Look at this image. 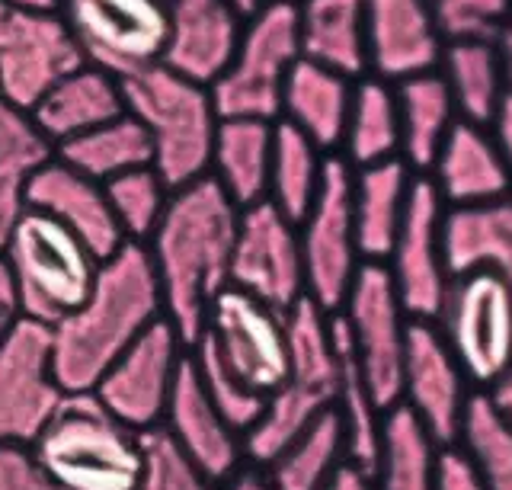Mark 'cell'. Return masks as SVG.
<instances>
[{
  "label": "cell",
  "instance_id": "6da1fadb",
  "mask_svg": "<svg viewBox=\"0 0 512 490\" xmlns=\"http://www.w3.org/2000/svg\"><path fill=\"white\" fill-rule=\"evenodd\" d=\"M240 209L224 189L202 177L173 189L167 209L148 237L164 318L192 346L205 330L208 308L231 286V254Z\"/></svg>",
  "mask_w": 512,
  "mask_h": 490
},
{
  "label": "cell",
  "instance_id": "7a4b0ae2",
  "mask_svg": "<svg viewBox=\"0 0 512 490\" xmlns=\"http://www.w3.org/2000/svg\"><path fill=\"white\" fill-rule=\"evenodd\" d=\"M164 318L148 247L125 241L96 273L87 302L52 327L55 375L68 394L93 391L106 369Z\"/></svg>",
  "mask_w": 512,
  "mask_h": 490
},
{
  "label": "cell",
  "instance_id": "3957f363",
  "mask_svg": "<svg viewBox=\"0 0 512 490\" xmlns=\"http://www.w3.org/2000/svg\"><path fill=\"white\" fill-rule=\"evenodd\" d=\"M29 449L55 490H138L144 471L141 433L112 417L93 391L64 394Z\"/></svg>",
  "mask_w": 512,
  "mask_h": 490
},
{
  "label": "cell",
  "instance_id": "277c9868",
  "mask_svg": "<svg viewBox=\"0 0 512 490\" xmlns=\"http://www.w3.org/2000/svg\"><path fill=\"white\" fill-rule=\"evenodd\" d=\"M125 113L135 116L154 148V170L170 189L208 177L218 135V109L212 90L154 65L122 81Z\"/></svg>",
  "mask_w": 512,
  "mask_h": 490
},
{
  "label": "cell",
  "instance_id": "5b68a950",
  "mask_svg": "<svg viewBox=\"0 0 512 490\" xmlns=\"http://www.w3.org/2000/svg\"><path fill=\"white\" fill-rule=\"evenodd\" d=\"M288 318V375L269 394L260 423L244 436V452L253 465L266 468L304 426L333 407L340 356H336L330 314L308 295L285 314Z\"/></svg>",
  "mask_w": 512,
  "mask_h": 490
},
{
  "label": "cell",
  "instance_id": "8992f818",
  "mask_svg": "<svg viewBox=\"0 0 512 490\" xmlns=\"http://www.w3.org/2000/svg\"><path fill=\"white\" fill-rule=\"evenodd\" d=\"M0 257L7 260L23 318L55 327L87 302L100 257L45 212L26 209L13 225Z\"/></svg>",
  "mask_w": 512,
  "mask_h": 490
},
{
  "label": "cell",
  "instance_id": "52a82bcc",
  "mask_svg": "<svg viewBox=\"0 0 512 490\" xmlns=\"http://www.w3.org/2000/svg\"><path fill=\"white\" fill-rule=\"evenodd\" d=\"M298 58V4L263 0V7L247 17L228 68L208 87L218 116L279 122L282 90Z\"/></svg>",
  "mask_w": 512,
  "mask_h": 490
},
{
  "label": "cell",
  "instance_id": "ba28073f",
  "mask_svg": "<svg viewBox=\"0 0 512 490\" xmlns=\"http://www.w3.org/2000/svg\"><path fill=\"white\" fill-rule=\"evenodd\" d=\"M445 346L477 391H493L512 362V282L477 270L452 276L439 318Z\"/></svg>",
  "mask_w": 512,
  "mask_h": 490
},
{
  "label": "cell",
  "instance_id": "9c48e42d",
  "mask_svg": "<svg viewBox=\"0 0 512 490\" xmlns=\"http://www.w3.org/2000/svg\"><path fill=\"white\" fill-rule=\"evenodd\" d=\"M375 404L388 414L400 404L410 314L400 305L384 263H362L356 282L336 311Z\"/></svg>",
  "mask_w": 512,
  "mask_h": 490
},
{
  "label": "cell",
  "instance_id": "30bf717a",
  "mask_svg": "<svg viewBox=\"0 0 512 490\" xmlns=\"http://www.w3.org/2000/svg\"><path fill=\"white\" fill-rule=\"evenodd\" d=\"M298 237L304 257V295L320 311L336 314L365 263L352 218V167L340 154L327 157L317 196L308 215L298 221Z\"/></svg>",
  "mask_w": 512,
  "mask_h": 490
},
{
  "label": "cell",
  "instance_id": "8fae6325",
  "mask_svg": "<svg viewBox=\"0 0 512 490\" xmlns=\"http://www.w3.org/2000/svg\"><path fill=\"white\" fill-rule=\"evenodd\" d=\"M55 10L87 65L116 74L119 81L164 61L167 0H55Z\"/></svg>",
  "mask_w": 512,
  "mask_h": 490
},
{
  "label": "cell",
  "instance_id": "7c38bea8",
  "mask_svg": "<svg viewBox=\"0 0 512 490\" xmlns=\"http://www.w3.org/2000/svg\"><path fill=\"white\" fill-rule=\"evenodd\" d=\"M228 372L250 391L269 398L288 375V318L234 286L208 308L202 337Z\"/></svg>",
  "mask_w": 512,
  "mask_h": 490
},
{
  "label": "cell",
  "instance_id": "4fadbf2b",
  "mask_svg": "<svg viewBox=\"0 0 512 490\" xmlns=\"http://www.w3.org/2000/svg\"><path fill=\"white\" fill-rule=\"evenodd\" d=\"M84 65L74 36L55 7L0 0V97L16 109L36 106L48 87Z\"/></svg>",
  "mask_w": 512,
  "mask_h": 490
},
{
  "label": "cell",
  "instance_id": "5bb4252c",
  "mask_svg": "<svg viewBox=\"0 0 512 490\" xmlns=\"http://www.w3.org/2000/svg\"><path fill=\"white\" fill-rule=\"evenodd\" d=\"M186 353L189 346L180 337V330L167 318H160L112 362L106 375L96 382L93 394L112 417L132 426L135 433L157 430L164 423Z\"/></svg>",
  "mask_w": 512,
  "mask_h": 490
},
{
  "label": "cell",
  "instance_id": "9a60e30c",
  "mask_svg": "<svg viewBox=\"0 0 512 490\" xmlns=\"http://www.w3.org/2000/svg\"><path fill=\"white\" fill-rule=\"evenodd\" d=\"M231 286L285 314L304 298L298 225L269 199L240 209L231 254Z\"/></svg>",
  "mask_w": 512,
  "mask_h": 490
},
{
  "label": "cell",
  "instance_id": "2e32d148",
  "mask_svg": "<svg viewBox=\"0 0 512 490\" xmlns=\"http://www.w3.org/2000/svg\"><path fill=\"white\" fill-rule=\"evenodd\" d=\"M64 394L52 359V327L23 318L0 343V446H32Z\"/></svg>",
  "mask_w": 512,
  "mask_h": 490
},
{
  "label": "cell",
  "instance_id": "e0dca14e",
  "mask_svg": "<svg viewBox=\"0 0 512 490\" xmlns=\"http://www.w3.org/2000/svg\"><path fill=\"white\" fill-rule=\"evenodd\" d=\"M442 215L445 205L426 177H416L410 189L407 215L400 221L388 266L394 292L410 321H436L445 292H448V266L442 250Z\"/></svg>",
  "mask_w": 512,
  "mask_h": 490
},
{
  "label": "cell",
  "instance_id": "ac0fdd59",
  "mask_svg": "<svg viewBox=\"0 0 512 490\" xmlns=\"http://www.w3.org/2000/svg\"><path fill=\"white\" fill-rule=\"evenodd\" d=\"M471 394L468 378L445 346L439 327L432 321H410L400 404L423 423V430L439 446L458 442Z\"/></svg>",
  "mask_w": 512,
  "mask_h": 490
},
{
  "label": "cell",
  "instance_id": "d6986e66",
  "mask_svg": "<svg viewBox=\"0 0 512 490\" xmlns=\"http://www.w3.org/2000/svg\"><path fill=\"white\" fill-rule=\"evenodd\" d=\"M445 39L426 0H365L368 74L384 84L436 71Z\"/></svg>",
  "mask_w": 512,
  "mask_h": 490
},
{
  "label": "cell",
  "instance_id": "ffe728a7",
  "mask_svg": "<svg viewBox=\"0 0 512 490\" xmlns=\"http://www.w3.org/2000/svg\"><path fill=\"white\" fill-rule=\"evenodd\" d=\"M176 449H180L192 465H196L208 481L221 484L224 478L244 465V436L218 414V407L208 401V394L199 382L192 359L186 353L183 369L176 375L164 423H160Z\"/></svg>",
  "mask_w": 512,
  "mask_h": 490
},
{
  "label": "cell",
  "instance_id": "44dd1931",
  "mask_svg": "<svg viewBox=\"0 0 512 490\" xmlns=\"http://www.w3.org/2000/svg\"><path fill=\"white\" fill-rule=\"evenodd\" d=\"M167 17L170 36L160 65L212 87L228 68L247 17L231 0H167Z\"/></svg>",
  "mask_w": 512,
  "mask_h": 490
},
{
  "label": "cell",
  "instance_id": "7402d4cb",
  "mask_svg": "<svg viewBox=\"0 0 512 490\" xmlns=\"http://www.w3.org/2000/svg\"><path fill=\"white\" fill-rule=\"evenodd\" d=\"M26 202L29 209L45 212L48 218H55L68 231H74L100 260L112 257L125 244L119 221L109 209L106 186L84 177V173L58 161V157L36 170Z\"/></svg>",
  "mask_w": 512,
  "mask_h": 490
},
{
  "label": "cell",
  "instance_id": "603a6c76",
  "mask_svg": "<svg viewBox=\"0 0 512 490\" xmlns=\"http://www.w3.org/2000/svg\"><path fill=\"white\" fill-rule=\"evenodd\" d=\"M426 180L439 193L445 209L493 202L512 193L506 164L490 129L464 119H458L445 135Z\"/></svg>",
  "mask_w": 512,
  "mask_h": 490
},
{
  "label": "cell",
  "instance_id": "cb8c5ba5",
  "mask_svg": "<svg viewBox=\"0 0 512 490\" xmlns=\"http://www.w3.org/2000/svg\"><path fill=\"white\" fill-rule=\"evenodd\" d=\"M29 116L36 129L52 141V148H58L96 125L125 116L122 81L84 61L71 74H64L55 87H48L45 97L29 109Z\"/></svg>",
  "mask_w": 512,
  "mask_h": 490
},
{
  "label": "cell",
  "instance_id": "d4e9b609",
  "mask_svg": "<svg viewBox=\"0 0 512 490\" xmlns=\"http://www.w3.org/2000/svg\"><path fill=\"white\" fill-rule=\"evenodd\" d=\"M442 250L448 276L487 270L512 282V193L493 202L445 209Z\"/></svg>",
  "mask_w": 512,
  "mask_h": 490
},
{
  "label": "cell",
  "instance_id": "484cf974",
  "mask_svg": "<svg viewBox=\"0 0 512 490\" xmlns=\"http://www.w3.org/2000/svg\"><path fill=\"white\" fill-rule=\"evenodd\" d=\"M352 87H356V81H349V77L298 58L282 90L279 119L314 141V148H320L327 157L340 154L352 106Z\"/></svg>",
  "mask_w": 512,
  "mask_h": 490
},
{
  "label": "cell",
  "instance_id": "4316f807",
  "mask_svg": "<svg viewBox=\"0 0 512 490\" xmlns=\"http://www.w3.org/2000/svg\"><path fill=\"white\" fill-rule=\"evenodd\" d=\"M416 177L420 173H413L400 157L352 170V218H356L359 254L365 263L388 260Z\"/></svg>",
  "mask_w": 512,
  "mask_h": 490
},
{
  "label": "cell",
  "instance_id": "83f0119b",
  "mask_svg": "<svg viewBox=\"0 0 512 490\" xmlns=\"http://www.w3.org/2000/svg\"><path fill=\"white\" fill-rule=\"evenodd\" d=\"M301 58L359 81L365 58V0H295Z\"/></svg>",
  "mask_w": 512,
  "mask_h": 490
},
{
  "label": "cell",
  "instance_id": "f1b7e54d",
  "mask_svg": "<svg viewBox=\"0 0 512 490\" xmlns=\"http://www.w3.org/2000/svg\"><path fill=\"white\" fill-rule=\"evenodd\" d=\"M272 132L276 122L263 119H221L215 148H212V177L224 196L237 209L266 199L269 189V164H272Z\"/></svg>",
  "mask_w": 512,
  "mask_h": 490
},
{
  "label": "cell",
  "instance_id": "f546056e",
  "mask_svg": "<svg viewBox=\"0 0 512 490\" xmlns=\"http://www.w3.org/2000/svg\"><path fill=\"white\" fill-rule=\"evenodd\" d=\"M400 113V161L426 177L445 135L458 122V109L439 71L416 74L394 84Z\"/></svg>",
  "mask_w": 512,
  "mask_h": 490
},
{
  "label": "cell",
  "instance_id": "4dcf8cb0",
  "mask_svg": "<svg viewBox=\"0 0 512 490\" xmlns=\"http://www.w3.org/2000/svg\"><path fill=\"white\" fill-rule=\"evenodd\" d=\"M55 157L48 141L26 109L0 100V250H4L13 225L29 209V183L36 170Z\"/></svg>",
  "mask_w": 512,
  "mask_h": 490
},
{
  "label": "cell",
  "instance_id": "1f68e13d",
  "mask_svg": "<svg viewBox=\"0 0 512 490\" xmlns=\"http://www.w3.org/2000/svg\"><path fill=\"white\" fill-rule=\"evenodd\" d=\"M458 109V119L490 125L496 109L506 100V77L493 39L445 42L439 68Z\"/></svg>",
  "mask_w": 512,
  "mask_h": 490
},
{
  "label": "cell",
  "instance_id": "d6a6232c",
  "mask_svg": "<svg viewBox=\"0 0 512 490\" xmlns=\"http://www.w3.org/2000/svg\"><path fill=\"white\" fill-rule=\"evenodd\" d=\"M340 157L352 170L400 157V113L394 84H384L372 74L356 81Z\"/></svg>",
  "mask_w": 512,
  "mask_h": 490
},
{
  "label": "cell",
  "instance_id": "836d02e7",
  "mask_svg": "<svg viewBox=\"0 0 512 490\" xmlns=\"http://www.w3.org/2000/svg\"><path fill=\"white\" fill-rule=\"evenodd\" d=\"M330 330L336 343V356H340V378H336V398L333 410L343 423L346 436V462L362 468L365 474H375L378 455H381V423L384 410L375 404L372 391L365 385V375L359 369L352 346L346 340V330L336 314H330Z\"/></svg>",
  "mask_w": 512,
  "mask_h": 490
},
{
  "label": "cell",
  "instance_id": "e575fe53",
  "mask_svg": "<svg viewBox=\"0 0 512 490\" xmlns=\"http://www.w3.org/2000/svg\"><path fill=\"white\" fill-rule=\"evenodd\" d=\"M55 157L96 183H109L119 173L138 167H154L151 138L144 132V125L128 113L64 141L55 148Z\"/></svg>",
  "mask_w": 512,
  "mask_h": 490
},
{
  "label": "cell",
  "instance_id": "d590c367",
  "mask_svg": "<svg viewBox=\"0 0 512 490\" xmlns=\"http://www.w3.org/2000/svg\"><path fill=\"white\" fill-rule=\"evenodd\" d=\"M346 465V436L336 410H324L263 468L276 490H324Z\"/></svg>",
  "mask_w": 512,
  "mask_h": 490
},
{
  "label": "cell",
  "instance_id": "8d00e7d4",
  "mask_svg": "<svg viewBox=\"0 0 512 490\" xmlns=\"http://www.w3.org/2000/svg\"><path fill=\"white\" fill-rule=\"evenodd\" d=\"M439 442L404 404L391 407L381 423V455L375 465V490H436Z\"/></svg>",
  "mask_w": 512,
  "mask_h": 490
},
{
  "label": "cell",
  "instance_id": "74e56055",
  "mask_svg": "<svg viewBox=\"0 0 512 490\" xmlns=\"http://www.w3.org/2000/svg\"><path fill=\"white\" fill-rule=\"evenodd\" d=\"M327 154L314 148V141L304 138L298 129H292L288 122H276L272 132V164H269V189L266 199L276 209L292 218L295 225L308 215L311 202L324 180Z\"/></svg>",
  "mask_w": 512,
  "mask_h": 490
},
{
  "label": "cell",
  "instance_id": "f35d334b",
  "mask_svg": "<svg viewBox=\"0 0 512 490\" xmlns=\"http://www.w3.org/2000/svg\"><path fill=\"white\" fill-rule=\"evenodd\" d=\"M458 442L474 458L487 490H512V420L487 391L471 394Z\"/></svg>",
  "mask_w": 512,
  "mask_h": 490
},
{
  "label": "cell",
  "instance_id": "ab89813d",
  "mask_svg": "<svg viewBox=\"0 0 512 490\" xmlns=\"http://www.w3.org/2000/svg\"><path fill=\"white\" fill-rule=\"evenodd\" d=\"M106 186L109 209L119 221V231L125 241L132 244H148V237L154 234L160 215L167 209V199L173 189L164 183V177L154 167H138L112 177Z\"/></svg>",
  "mask_w": 512,
  "mask_h": 490
},
{
  "label": "cell",
  "instance_id": "60d3db41",
  "mask_svg": "<svg viewBox=\"0 0 512 490\" xmlns=\"http://www.w3.org/2000/svg\"><path fill=\"white\" fill-rule=\"evenodd\" d=\"M189 359H192V369H196L199 382L208 394V401L218 407V414L228 420L240 436H247L253 426L260 423L269 398L250 391L244 382H237L205 340H196L189 346Z\"/></svg>",
  "mask_w": 512,
  "mask_h": 490
},
{
  "label": "cell",
  "instance_id": "b9f144b4",
  "mask_svg": "<svg viewBox=\"0 0 512 490\" xmlns=\"http://www.w3.org/2000/svg\"><path fill=\"white\" fill-rule=\"evenodd\" d=\"M144 442V471L138 490H215V484L176 449V442L160 430L141 433Z\"/></svg>",
  "mask_w": 512,
  "mask_h": 490
},
{
  "label": "cell",
  "instance_id": "7bdbcfd3",
  "mask_svg": "<svg viewBox=\"0 0 512 490\" xmlns=\"http://www.w3.org/2000/svg\"><path fill=\"white\" fill-rule=\"evenodd\" d=\"M445 42L493 39L509 17L512 0H426Z\"/></svg>",
  "mask_w": 512,
  "mask_h": 490
},
{
  "label": "cell",
  "instance_id": "ee69618b",
  "mask_svg": "<svg viewBox=\"0 0 512 490\" xmlns=\"http://www.w3.org/2000/svg\"><path fill=\"white\" fill-rule=\"evenodd\" d=\"M0 490H55L29 446H0Z\"/></svg>",
  "mask_w": 512,
  "mask_h": 490
},
{
  "label": "cell",
  "instance_id": "f6af8a7d",
  "mask_svg": "<svg viewBox=\"0 0 512 490\" xmlns=\"http://www.w3.org/2000/svg\"><path fill=\"white\" fill-rule=\"evenodd\" d=\"M436 490H487L474 458L464 452L461 442L439 446L436 455Z\"/></svg>",
  "mask_w": 512,
  "mask_h": 490
},
{
  "label": "cell",
  "instance_id": "bcb514c9",
  "mask_svg": "<svg viewBox=\"0 0 512 490\" xmlns=\"http://www.w3.org/2000/svg\"><path fill=\"white\" fill-rule=\"evenodd\" d=\"M20 321H23L20 295H16V286H13V276H10L7 260L0 257V343H4L13 334Z\"/></svg>",
  "mask_w": 512,
  "mask_h": 490
},
{
  "label": "cell",
  "instance_id": "7dc6e473",
  "mask_svg": "<svg viewBox=\"0 0 512 490\" xmlns=\"http://www.w3.org/2000/svg\"><path fill=\"white\" fill-rule=\"evenodd\" d=\"M487 129L496 141V148H500V157L509 173V186H512V93H506V100L500 103V109H496V116Z\"/></svg>",
  "mask_w": 512,
  "mask_h": 490
},
{
  "label": "cell",
  "instance_id": "c3c4849f",
  "mask_svg": "<svg viewBox=\"0 0 512 490\" xmlns=\"http://www.w3.org/2000/svg\"><path fill=\"white\" fill-rule=\"evenodd\" d=\"M215 490H276L272 481L266 478V471L256 465V468H244L240 465L231 478H224L221 484H215Z\"/></svg>",
  "mask_w": 512,
  "mask_h": 490
},
{
  "label": "cell",
  "instance_id": "681fc988",
  "mask_svg": "<svg viewBox=\"0 0 512 490\" xmlns=\"http://www.w3.org/2000/svg\"><path fill=\"white\" fill-rule=\"evenodd\" d=\"M324 490H375V478L372 474H365L362 468L356 465H340V471L333 474V478L327 481Z\"/></svg>",
  "mask_w": 512,
  "mask_h": 490
},
{
  "label": "cell",
  "instance_id": "f907efd6",
  "mask_svg": "<svg viewBox=\"0 0 512 490\" xmlns=\"http://www.w3.org/2000/svg\"><path fill=\"white\" fill-rule=\"evenodd\" d=\"M496 52H500V65H503V77H506V90L512 93V10L509 17L503 20L500 33L493 36Z\"/></svg>",
  "mask_w": 512,
  "mask_h": 490
},
{
  "label": "cell",
  "instance_id": "816d5d0a",
  "mask_svg": "<svg viewBox=\"0 0 512 490\" xmlns=\"http://www.w3.org/2000/svg\"><path fill=\"white\" fill-rule=\"evenodd\" d=\"M490 394V401L503 410V414L512 420V362H509V369H506V375L500 378V385H496L493 391H487Z\"/></svg>",
  "mask_w": 512,
  "mask_h": 490
},
{
  "label": "cell",
  "instance_id": "f5cc1de1",
  "mask_svg": "<svg viewBox=\"0 0 512 490\" xmlns=\"http://www.w3.org/2000/svg\"><path fill=\"white\" fill-rule=\"evenodd\" d=\"M231 4L240 10V17H253V13L263 7V0H231Z\"/></svg>",
  "mask_w": 512,
  "mask_h": 490
},
{
  "label": "cell",
  "instance_id": "db71d44e",
  "mask_svg": "<svg viewBox=\"0 0 512 490\" xmlns=\"http://www.w3.org/2000/svg\"><path fill=\"white\" fill-rule=\"evenodd\" d=\"M7 4H20V7H55V0H7Z\"/></svg>",
  "mask_w": 512,
  "mask_h": 490
},
{
  "label": "cell",
  "instance_id": "11a10c76",
  "mask_svg": "<svg viewBox=\"0 0 512 490\" xmlns=\"http://www.w3.org/2000/svg\"><path fill=\"white\" fill-rule=\"evenodd\" d=\"M0 100H4V97H0Z\"/></svg>",
  "mask_w": 512,
  "mask_h": 490
}]
</instances>
